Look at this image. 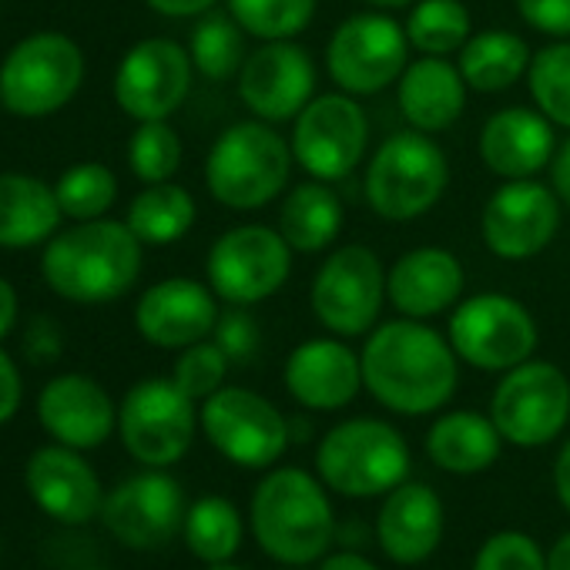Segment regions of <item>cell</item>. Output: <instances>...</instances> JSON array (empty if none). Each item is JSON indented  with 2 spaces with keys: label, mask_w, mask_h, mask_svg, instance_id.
<instances>
[{
  "label": "cell",
  "mask_w": 570,
  "mask_h": 570,
  "mask_svg": "<svg viewBox=\"0 0 570 570\" xmlns=\"http://www.w3.org/2000/svg\"><path fill=\"white\" fill-rule=\"evenodd\" d=\"M363 386L400 416H426L446 406L460 383V356L423 320H393L366 336L360 353Z\"/></svg>",
  "instance_id": "cell-1"
},
{
  "label": "cell",
  "mask_w": 570,
  "mask_h": 570,
  "mask_svg": "<svg viewBox=\"0 0 570 570\" xmlns=\"http://www.w3.org/2000/svg\"><path fill=\"white\" fill-rule=\"evenodd\" d=\"M141 242L128 222L91 218L48 242L45 282L78 306H105L121 299L141 275Z\"/></svg>",
  "instance_id": "cell-2"
},
{
  "label": "cell",
  "mask_w": 570,
  "mask_h": 570,
  "mask_svg": "<svg viewBox=\"0 0 570 570\" xmlns=\"http://www.w3.org/2000/svg\"><path fill=\"white\" fill-rule=\"evenodd\" d=\"M252 533L258 547L278 563H313L336 540L333 503L323 480L299 466H282L262 476L252 493Z\"/></svg>",
  "instance_id": "cell-3"
},
{
  "label": "cell",
  "mask_w": 570,
  "mask_h": 570,
  "mask_svg": "<svg viewBox=\"0 0 570 570\" xmlns=\"http://www.w3.org/2000/svg\"><path fill=\"white\" fill-rule=\"evenodd\" d=\"M293 165V145L268 121H238L215 138L205 158V185L218 205L255 212L289 188Z\"/></svg>",
  "instance_id": "cell-4"
},
{
  "label": "cell",
  "mask_w": 570,
  "mask_h": 570,
  "mask_svg": "<svg viewBox=\"0 0 570 570\" xmlns=\"http://www.w3.org/2000/svg\"><path fill=\"white\" fill-rule=\"evenodd\" d=\"M450 185V161L443 148L410 128L390 135L370 158L363 191L370 208L386 222H413L426 215Z\"/></svg>",
  "instance_id": "cell-5"
},
{
  "label": "cell",
  "mask_w": 570,
  "mask_h": 570,
  "mask_svg": "<svg viewBox=\"0 0 570 570\" xmlns=\"http://www.w3.org/2000/svg\"><path fill=\"white\" fill-rule=\"evenodd\" d=\"M316 473L343 497H380L406 483L410 446L400 430L383 420H346L323 436Z\"/></svg>",
  "instance_id": "cell-6"
},
{
  "label": "cell",
  "mask_w": 570,
  "mask_h": 570,
  "mask_svg": "<svg viewBox=\"0 0 570 570\" xmlns=\"http://www.w3.org/2000/svg\"><path fill=\"white\" fill-rule=\"evenodd\" d=\"M386 303V265L370 245H340L309 285L313 316L340 340L370 336Z\"/></svg>",
  "instance_id": "cell-7"
},
{
  "label": "cell",
  "mask_w": 570,
  "mask_h": 570,
  "mask_svg": "<svg viewBox=\"0 0 570 570\" xmlns=\"http://www.w3.org/2000/svg\"><path fill=\"white\" fill-rule=\"evenodd\" d=\"M293 245L272 225H235L222 232L205 258L212 293L228 306H258L293 272Z\"/></svg>",
  "instance_id": "cell-8"
},
{
  "label": "cell",
  "mask_w": 570,
  "mask_h": 570,
  "mask_svg": "<svg viewBox=\"0 0 570 570\" xmlns=\"http://www.w3.org/2000/svg\"><path fill=\"white\" fill-rule=\"evenodd\" d=\"M81 81V48L58 31H41L11 48L0 65V101L21 118H45L61 111L78 95Z\"/></svg>",
  "instance_id": "cell-9"
},
{
  "label": "cell",
  "mask_w": 570,
  "mask_h": 570,
  "mask_svg": "<svg viewBox=\"0 0 570 570\" xmlns=\"http://www.w3.org/2000/svg\"><path fill=\"white\" fill-rule=\"evenodd\" d=\"M446 340L466 366L483 373H507L533 360L540 333L523 303L503 293H480L456 303Z\"/></svg>",
  "instance_id": "cell-10"
},
{
  "label": "cell",
  "mask_w": 570,
  "mask_h": 570,
  "mask_svg": "<svg viewBox=\"0 0 570 570\" xmlns=\"http://www.w3.org/2000/svg\"><path fill=\"white\" fill-rule=\"evenodd\" d=\"M500 436L520 450L547 446L570 423V380L547 360H527L503 373L490 400Z\"/></svg>",
  "instance_id": "cell-11"
},
{
  "label": "cell",
  "mask_w": 570,
  "mask_h": 570,
  "mask_svg": "<svg viewBox=\"0 0 570 570\" xmlns=\"http://www.w3.org/2000/svg\"><path fill=\"white\" fill-rule=\"evenodd\" d=\"M410 38L400 21L383 11L346 18L326 45V71L333 85L353 98L380 95L406 71Z\"/></svg>",
  "instance_id": "cell-12"
},
{
  "label": "cell",
  "mask_w": 570,
  "mask_h": 570,
  "mask_svg": "<svg viewBox=\"0 0 570 570\" xmlns=\"http://www.w3.org/2000/svg\"><path fill=\"white\" fill-rule=\"evenodd\" d=\"M293 155L296 165L316 181L350 178L370 145V118L363 105L346 95H316L293 121Z\"/></svg>",
  "instance_id": "cell-13"
},
{
  "label": "cell",
  "mask_w": 570,
  "mask_h": 570,
  "mask_svg": "<svg viewBox=\"0 0 570 570\" xmlns=\"http://www.w3.org/2000/svg\"><path fill=\"white\" fill-rule=\"evenodd\" d=\"M198 423L208 443L245 470L272 466L293 440L289 420L278 413L262 393L242 386H222L208 400H202Z\"/></svg>",
  "instance_id": "cell-14"
},
{
  "label": "cell",
  "mask_w": 570,
  "mask_h": 570,
  "mask_svg": "<svg viewBox=\"0 0 570 570\" xmlns=\"http://www.w3.org/2000/svg\"><path fill=\"white\" fill-rule=\"evenodd\" d=\"M195 400L175 380H141L128 390L118 410V433L125 450L155 470L178 463L195 440Z\"/></svg>",
  "instance_id": "cell-15"
},
{
  "label": "cell",
  "mask_w": 570,
  "mask_h": 570,
  "mask_svg": "<svg viewBox=\"0 0 570 570\" xmlns=\"http://www.w3.org/2000/svg\"><path fill=\"white\" fill-rule=\"evenodd\" d=\"M563 202L537 178L503 181L483 205L480 235L483 245L503 262H527L540 255L560 228Z\"/></svg>",
  "instance_id": "cell-16"
},
{
  "label": "cell",
  "mask_w": 570,
  "mask_h": 570,
  "mask_svg": "<svg viewBox=\"0 0 570 570\" xmlns=\"http://www.w3.org/2000/svg\"><path fill=\"white\" fill-rule=\"evenodd\" d=\"M191 55L178 41H138L118 65L115 101L135 121H168L191 91Z\"/></svg>",
  "instance_id": "cell-17"
},
{
  "label": "cell",
  "mask_w": 570,
  "mask_h": 570,
  "mask_svg": "<svg viewBox=\"0 0 570 570\" xmlns=\"http://www.w3.org/2000/svg\"><path fill=\"white\" fill-rule=\"evenodd\" d=\"M238 98L268 125L296 121V115L316 98L313 55L296 41H262L238 71Z\"/></svg>",
  "instance_id": "cell-18"
},
{
  "label": "cell",
  "mask_w": 570,
  "mask_h": 570,
  "mask_svg": "<svg viewBox=\"0 0 570 570\" xmlns=\"http://www.w3.org/2000/svg\"><path fill=\"white\" fill-rule=\"evenodd\" d=\"M185 493L178 480L148 466L118 483L101 507V520L111 537L131 550H158L185 527Z\"/></svg>",
  "instance_id": "cell-19"
},
{
  "label": "cell",
  "mask_w": 570,
  "mask_h": 570,
  "mask_svg": "<svg viewBox=\"0 0 570 570\" xmlns=\"http://www.w3.org/2000/svg\"><path fill=\"white\" fill-rule=\"evenodd\" d=\"M218 316V296L212 285L181 275L155 282L135 306L138 333L158 350H185L208 340Z\"/></svg>",
  "instance_id": "cell-20"
},
{
  "label": "cell",
  "mask_w": 570,
  "mask_h": 570,
  "mask_svg": "<svg viewBox=\"0 0 570 570\" xmlns=\"http://www.w3.org/2000/svg\"><path fill=\"white\" fill-rule=\"evenodd\" d=\"M463 265L450 248L420 245L403 252L386 268V299L406 320H433L453 309L463 296Z\"/></svg>",
  "instance_id": "cell-21"
},
{
  "label": "cell",
  "mask_w": 570,
  "mask_h": 570,
  "mask_svg": "<svg viewBox=\"0 0 570 570\" xmlns=\"http://www.w3.org/2000/svg\"><path fill=\"white\" fill-rule=\"evenodd\" d=\"M282 380L299 406L333 413L360 396L363 360L343 340H309L289 353Z\"/></svg>",
  "instance_id": "cell-22"
},
{
  "label": "cell",
  "mask_w": 570,
  "mask_h": 570,
  "mask_svg": "<svg viewBox=\"0 0 570 570\" xmlns=\"http://www.w3.org/2000/svg\"><path fill=\"white\" fill-rule=\"evenodd\" d=\"M476 151L483 168L503 181L533 178L537 171L550 168L557 155L553 121L543 118L537 108H500L483 121Z\"/></svg>",
  "instance_id": "cell-23"
},
{
  "label": "cell",
  "mask_w": 570,
  "mask_h": 570,
  "mask_svg": "<svg viewBox=\"0 0 570 570\" xmlns=\"http://www.w3.org/2000/svg\"><path fill=\"white\" fill-rule=\"evenodd\" d=\"M24 476H28L31 500L58 523H68V527L88 523L105 507L98 473L91 470V463L85 456H78V450H71L65 443L41 446L28 460Z\"/></svg>",
  "instance_id": "cell-24"
},
{
  "label": "cell",
  "mask_w": 570,
  "mask_h": 570,
  "mask_svg": "<svg viewBox=\"0 0 570 570\" xmlns=\"http://www.w3.org/2000/svg\"><path fill=\"white\" fill-rule=\"evenodd\" d=\"M38 420L58 443L71 450H95L118 426V410L91 376L68 373L41 390Z\"/></svg>",
  "instance_id": "cell-25"
},
{
  "label": "cell",
  "mask_w": 570,
  "mask_h": 570,
  "mask_svg": "<svg viewBox=\"0 0 570 570\" xmlns=\"http://www.w3.org/2000/svg\"><path fill=\"white\" fill-rule=\"evenodd\" d=\"M376 537L390 560L396 563H423L443 540V503L426 483H400L386 493Z\"/></svg>",
  "instance_id": "cell-26"
},
{
  "label": "cell",
  "mask_w": 570,
  "mask_h": 570,
  "mask_svg": "<svg viewBox=\"0 0 570 570\" xmlns=\"http://www.w3.org/2000/svg\"><path fill=\"white\" fill-rule=\"evenodd\" d=\"M466 81L460 75V65H450L446 58L423 55L406 65L403 78L396 81V101L410 128L423 135L446 131L460 121L466 108Z\"/></svg>",
  "instance_id": "cell-27"
},
{
  "label": "cell",
  "mask_w": 570,
  "mask_h": 570,
  "mask_svg": "<svg viewBox=\"0 0 570 570\" xmlns=\"http://www.w3.org/2000/svg\"><path fill=\"white\" fill-rule=\"evenodd\" d=\"M500 443H503V436L490 416L473 413V410H453V413H443L430 426L426 456L446 473L473 476L497 463Z\"/></svg>",
  "instance_id": "cell-28"
},
{
  "label": "cell",
  "mask_w": 570,
  "mask_h": 570,
  "mask_svg": "<svg viewBox=\"0 0 570 570\" xmlns=\"http://www.w3.org/2000/svg\"><path fill=\"white\" fill-rule=\"evenodd\" d=\"M58 191L31 175H0V248H31L61 222Z\"/></svg>",
  "instance_id": "cell-29"
},
{
  "label": "cell",
  "mask_w": 570,
  "mask_h": 570,
  "mask_svg": "<svg viewBox=\"0 0 570 570\" xmlns=\"http://www.w3.org/2000/svg\"><path fill=\"white\" fill-rule=\"evenodd\" d=\"M278 232L293 252L316 255L326 252L343 232V202L330 181H303L289 188L278 208Z\"/></svg>",
  "instance_id": "cell-30"
},
{
  "label": "cell",
  "mask_w": 570,
  "mask_h": 570,
  "mask_svg": "<svg viewBox=\"0 0 570 570\" xmlns=\"http://www.w3.org/2000/svg\"><path fill=\"white\" fill-rule=\"evenodd\" d=\"M530 58H533V51L527 48V41L520 35L503 31V28H490V31L473 35L463 45L460 75H463L470 91L500 95L527 75Z\"/></svg>",
  "instance_id": "cell-31"
},
{
  "label": "cell",
  "mask_w": 570,
  "mask_h": 570,
  "mask_svg": "<svg viewBox=\"0 0 570 570\" xmlns=\"http://www.w3.org/2000/svg\"><path fill=\"white\" fill-rule=\"evenodd\" d=\"M195 215H198L195 198L181 185L158 181L135 195L125 222L138 235L141 245H171L188 235V228L195 225Z\"/></svg>",
  "instance_id": "cell-32"
},
{
  "label": "cell",
  "mask_w": 570,
  "mask_h": 570,
  "mask_svg": "<svg viewBox=\"0 0 570 570\" xmlns=\"http://www.w3.org/2000/svg\"><path fill=\"white\" fill-rule=\"evenodd\" d=\"M185 543L205 563H228L242 547V513L225 497H202L185 513Z\"/></svg>",
  "instance_id": "cell-33"
},
{
  "label": "cell",
  "mask_w": 570,
  "mask_h": 570,
  "mask_svg": "<svg viewBox=\"0 0 570 570\" xmlns=\"http://www.w3.org/2000/svg\"><path fill=\"white\" fill-rule=\"evenodd\" d=\"M403 28L410 48L433 58H450L473 38V18L460 0H416Z\"/></svg>",
  "instance_id": "cell-34"
},
{
  "label": "cell",
  "mask_w": 570,
  "mask_h": 570,
  "mask_svg": "<svg viewBox=\"0 0 570 570\" xmlns=\"http://www.w3.org/2000/svg\"><path fill=\"white\" fill-rule=\"evenodd\" d=\"M188 55L198 75L208 81H228L245 65V31L232 14H202V21L191 31Z\"/></svg>",
  "instance_id": "cell-35"
},
{
  "label": "cell",
  "mask_w": 570,
  "mask_h": 570,
  "mask_svg": "<svg viewBox=\"0 0 570 570\" xmlns=\"http://www.w3.org/2000/svg\"><path fill=\"white\" fill-rule=\"evenodd\" d=\"M527 88L543 118L570 131V38L550 41L533 51L527 68Z\"/></svg>",
  "instance_id": "cell-36"
},
{
  "label": "cell",
  "mask_w": 570,
  "mask_h": 570,
  "mask_svg": "<svg viewBox=\"0 0 570 570\" xmlns=\"http://www.w3.org/2000/svg\"><path fill=\"white\" fill-rule=\"evenodd\" d=\"M228 14L248 38L296 41L316 18V0H228Z\"/></svg>",
  "instance_id": "cell-37"
},
{
  "label": "cell",
  "mask_w": 570,
  "mask_h": 570,
  "mask_svg": "<svg viewBox=\"0 0 570 570\" xmlns=\"http://www.w3.org/2000/svg\"><path fill=\"white\" fill-rule=\"evenodd\" d=\"M55 191H58V205L68 218L91 222V218H101L115 205L118 178L111 168H105L98 161H81L58 178Z\"/></svg>",
  "instance_id": "cell-38"
},
{
  "label": "cell",
  "mask_w": 570,
  "mask_h": 570,
  "mask_svg": "<svg viewBox=\"0 0 570 570\" xmlns=\"http://www.w3.org/2000/svg\"><path fill=\"white\" fill-rule=\"evenodd\" d=\"M128 165L145 185L171 181L181 165V138L168 121H138L128 141Z\"/></svg>",
  "instance_id": "cell-39"
},
{
  "label": "cell",
  "mask_w": 570,
  "mask_h": 570,
  "mask_svg": "<svg viewBox=\"0 0 570 570\" xmlns=\"http://www.w3.org/2000/svg\"><path fill=\"white\" fill-rule=\"evenodd\" d=\"M228 356L218 350V343L202 340L195 346H185L181 356L175 360L171 380L178 383L181 393H188L191 400H208L212 393H218L225 386V373H228Z\"/></svg>",
  "instance_id": "cell-40"
},
{
  "label": "cell",
  "mask_w": 570,
  "mask_h": 570,
  "mask_svg": "<svg viewBox=\"0 0 570 570\" xmlns=\"http://www.w3.org/2000/svg\"><path fill=\"white\" fill-rule=\"evenodd\" d=\"M473 570H547V553L533 537L520 530H503L476 550Z\"/></svg>",
  "instance_id": "cell-41"
},
{
  "label": "cell",
  "mask_w": 570,
  "mask_h": 570,
  "mask_svg": "<svg viewBox=\"0 0 570 570\" xmlns=\"http://www.w3.org/2000/svg\"><path fill=\"white\" fill-rule=\"evenodd\" d=\"M215 343H218V350L228 356V363L232 366H245V363H252L255 360V353H258V343H262V336H258V323L248 316V313H242V306H232L228 313H222L218 316V323H215Z\"/></svg>",
  "instance_id": "cell-42"
},
{
  "label": "cell",
  "mask_w": 570,
  "mask_h": 570,
  "mask_svg": "<svg viewBox=\"0 0 570 570\" xmlns=\"http://www.w3.org/2000/svg\"><path fill=\"white\" fill-rule=\"evenodd\" d=\"M527 28L560 41L570 38V0H513Z\"/></svg>",
  "instance_id": "cell-43"
},
{
  "label": "cell",
  "mask_w": 570,
  "mask_h": 570,
  "mask_svg": "<svg viewBox=\"0 0 570 570\" xmlns=\"http://www.w3.org/2000/svg\"><path fill=\"white\" fill-rule=\"evenodd\" d=\"M21 406V373L14 360L0 350V426H4Z\"/></svg>",
  "instance_id": "cell-44"
},
{
  "label": "cell",
  "mask_w": 570,
  "mask_h": 570,
  "mask_svg": "<svg viewBox=\"0 0 570 570\" xmlns=\"http://www.w3.org/2000/svg\"><path fill=\"white\" fill-rule=\"evenodd\" d=\"M24 346H28V353H31L35 363H51L61 353V333H58V326L51 320H35Z\"/></svg>",
  "instance_id": "cell-45"
},
{
  "label": "cell",
  "mask_w": 570,
  "mask_h": 570,
  "mask_svg": "<svg viewBox=\"0 0 570 570\" xmlns=\"http://www.w3.org/2000/svg\"><path fill=\"white\" fill-rule=\"evenodd\" d=\"M145 4L165 18H202L218 4V0H145Z\"/></svg>",
  "instance_id": "cell-46"
},
{
  "label": "cell",
  "mask_w": 570,
  "mask_h": 570,
  "mask_svg": "<svg viewBox=\"0 0 570 570\" xmlns=\"http://www.w3.org/2000/svg\"><path fill=\"white\" fill-rule=\"evenodd\" d=\"M550 188L570 208V138H567V145L557 148V155L550 161Z\"/></svg>",
  "instance_id": "cell-47"
},
{
  "label": "cell",
  "mask_w": 570,
  "mask_h": 570,
  "mask_svg": "<svg viewBox=\"0 0 570 570\" xmlns=\"http://www.w3.org/2000/svg\"><path fill=\"white\" fill-rule=\"evenodd\" d=\"M553 490H557L560 507L570 513V440L560 446V453L553 460Z\"/></svg>",
  "instance_id": "cell-48"
},
{
  "label": "cell",
  "mask_w": 570,
  "mask_h": 570,
  "mask_svg": "<svg viewBox=\"0 0 570 570\" xmlns=\"http://www.w3.org/2000/svg\"><path fill=\"white\" fill-rule=\"evenodd\" d=\"M14 323H18V293L8 278H0V340L11 336Z\"/></svg>",
  "instance_id": "cell-49"
},
{
  "label": "cell",
  "mask_w": 570,
  "mask_h": 570,
  "mask_svg": "<svg viewBox=\"0 0 570 570\" xmlns=\"http://www.w3.org/2000/svg\"><path fill=\"white\" fill-rule=\"evenodd\" d=\"M320 570H380V567H376L373 560H366L363 553H353V550H340V553L326 557Z\"/></svg>",
  "instance_id": "cell-50"
},
{
  "label": "cell",
  "mask_w": 570,
  "mask_h": 570,
  "mask_svg": "<svg viewBox=\"0 0 570 570\" xmlns=\"http://www.w3.org/2000/svg\"><path fill=\"white\" fill-rule=\"evenodd\" d=\"M547 570H570V530L550 547V553H547Z\"/></svg>",
  "instance_id": "cell-51"
},
{
  "label": "cell",
  "mask_w": 570,
  "mask_h": 570,
  "mask_svg": "<svg viewBox=\"0 0 570 570\" xmlns=\"http://www.w3.org/2000/svg\"><path fill=\"white\" fill-rule=\"evenodd\" d=\"M373 11H396V8H406V4H416V0H363Z\"/></svg>",
  "instance_id": "cell-52"
},
{
  "label": "cell",
  "mask_w": 570,
  "mask_h": 570,
  "mask_svg": "<svg viewBox=\"0 0 570 570\" xmlns=\"http://www.w3.org/2000/svg\"><path fill=\"white\" fill-rule=\"evenodd\" d=\"M205 570H245V567H232V563H208Z\"/></svg>",
  "instance_id": "cell-53"
},
{
  "label": "cell",
  "mask_w": 570,
  "mask_h": 570,
  "mask_svg": "<svg viewBox=\"0 0 570 570\" xmlns=\"http://www.w3.org/2000/svg\"><path fill=\"white\" fill-rule=\"evenodd\" d=\"M95 570H105V567H95Z\"/></svg>",
  "instance_id": "cell-54"
},
{
  "label": "cell",
  "mask_w": 570,
  "mask_h": 570,
  "mask_svg": "<svg viewBox=\"0 0 570 570\" xmlns=\"http://www.w3.org/2000/svg\"><path fill=\"white\" fill-rule=\"evenodd\" d=\"M0 105H4V101H0Z\"/></svg>",
  "instance_id": "cell-55"
}]
</instances>
